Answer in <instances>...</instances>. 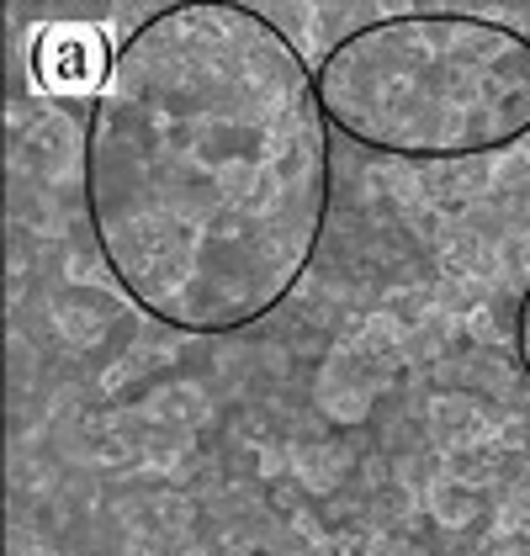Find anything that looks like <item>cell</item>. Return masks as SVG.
Instances as JSON below:
<instances>
[{"instance_id":"277c9868","label":"cell","mask_w":530,"mask_h":556,"mask_svg":"<svg viewBox=\"0 0 530 556\" xmlns=\"http://www.w3.org/2000/svg\"><path fill=\"white\" fill-rule=\"evenodd\" d=\"M515 355H520V371L530 382V281L520 292V302H515Z\"/></svg>"},{"instance_id":"7a4b0ae2","label":"cell","mask_w":530,"mask_h":556,"mask_svg":"<svg viewBox=\"0 0 530 556\" xmlns=\"http://www.w3.org/2000/svg\"><path fill=\"white\" fill-rule=\"evenodd\" d=\"M329 132L388 160H483L530 138V38L472 11H398L313 70Z\"/></svg>"},{"instance_id":"6da1fadb","label":"cell","mask_w":530,"mask_h":556,"mask_svg":"<svg viewBox=\"0 0 530 556\" xmlns=\"http://www.w3.org/2000/svg\"><path fill=\"white\" fill-rule=\"evenodd\" d=\"M80 191L117 292L176 334L265 324L329 228V123L298 43L255 5H165L112 48Z\"/></svg>"},{"instance_id":"3957f363","label":"cell","mask_w":530,"mask_h":556,"mask_svg":"<svg viewBox=\"0 0 530 556\" xmlns=\"http://www.w3.org/2000/svg\"><path fill=\"white\" fill-rule=\"evenodd\" d=\"M33 64H38L48 90H64V96L90 90L96 96L101 80H106V70H112V53L96 38V27H48L43 38H38Z\"/></svg>"}]
</instances>
